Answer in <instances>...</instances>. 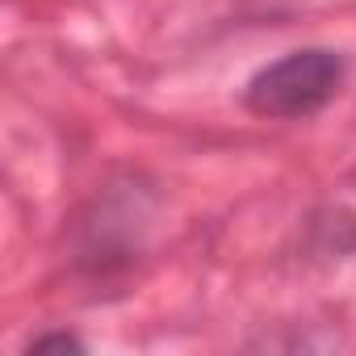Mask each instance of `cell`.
I'll return each instance as SVG.
<instances>
[{
	"label": "cell",
	"instance_id": "6da1fadb",
	"mask_svg": "<svg viewBox=\"0 0 356 356\" xmlns=\"http://www.w3.org/2000/svg\"><path fill=\"white\" fill-rule=\"evenodd\" d=\"M343 80H348V63L339 51L302 47V51H289V55L264 63L243 88V105L256 118L306 122L339 97Z\"/></svg>",
	"mask_w": 356,
	"mask_h": 356
},
{
	"label": "cell",
	"instance_id": "7a4b0ae2",
	"mask_svg": "<svg viewBox=\"0 0 356 356\" xmlns=\"http://www.w3.org/2000/svg\"><path fill=\"white\" fill-rule=\"evenodd\" d=\"M51 348L84 352V339H80V335H72V331H51V335H34V339H30V352H51Z\"/></svg>",
	"mask_w": 356,
	"mask_h": 356
}]
</instances>
